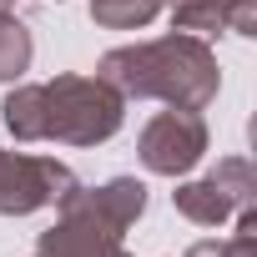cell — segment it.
<instances>
[{
  "label": "cell",
  "instance_id": "cell-1",
  "mask_svg": "<svg viewBox=\"0 0 257 257\" xmlns=\"http://www.w3.org/2000/svg\"><path fill=\"white\" fill-rule=\"evenodd\" d=\"M96 76L106 86H116L126 101H167L177 111H202L222 91L217 51L187 31L137 41V46H116L101 56Z\"/></svg>",
  "mask_w": 257,
  "mask_h": 257
},
{
  "label": "cell",
  "instance_id": "cell-2",
  "mask_svg": "<svg viewBox=\"0 0 257 257\" xmlns=\"http://www.w3.org/2000/svg\"><path fill=\"white\" fill-rule=\"evenodd\" d=\"M41 111H46V142L101 147L121 132L126 96L101 76H56L41 81Z\"/></svg>",
  "mask_w": 257,
  "mask_h": 257
},
{
  "label": "cell",
  "instance_id": "cell-3",
  "mask_svg": "<svg viewBox=\"0 0 257 257\" xmlns=\"http://www.w3.org/2000/svg\"><path fill=\"white\" fill-rule=\"evenodd\" d=\"M76 187H81L76 172L56 157L0 152V217H31L41 207H56Z\"/></svg>",
  "mask_w": 257,
  "mask_h": 257
},
{
  "label": "cell",
  "instance_id": "cell-4",
  "mask_svg": "<svg viewBox=\"0 0 257 257\" xmlns=\"http://www.w3.org/2000/svg\"><path fill=\"white\" fill-rule=\"evenodd\" d=\"M207 121L202 111H157L147 126H142V142H137V157L147 172L157 177H187L202 157H207Z\"/></svg>",
  "mask_w": 257,
  "mask_h": 257
},
{
  "label": "cell",
  "instance_id": "cell-5",
  "mask_svg": "<svg viewBox=\"0 0 257 257\" xmlns=\"http://www.w3.org/2000/svg\"><path fill=\"white\" fill-rule=\"evenodd\" d=\"M172 202H177V212H182L187 222H197V227H222L232 212L252 207V172H247L242 157H227V162H217L207 177L182 182V187L172 192Z\"/></svg>",
  "mask_w": 257,
  "mask_h": 257
},
{
  "label": "cell",
  "instance_id": "cell-6",
  "mask_svg": "<svg viewBox=\"0 0 257 257\" xmlns=\"http://www.w3.org/2000/svg\"><path fill=\"white\" fill-rule=\"evenodd\" d=\"M56 207H61L66 217H81V222L111 232V237H126V227H137L142 212H147V187H142L137 177H111V182H101V187H76V192H66Z\"/></svg>",
  "mask_w": 257,
  "mask_h": 257
},
{
  "label": "cell",
  "instance_id": "cell-7",
  "mask_svg": "<svg viewBox=\"0 0 257 257\" xmlns=\"http://www.w3.org/2000/svg\"><path fill=\"white\" fill-rule=\"evenodd\" d=\"M172 31H187V36H207V31L257 36V0H172Z\"/></svg>",
  "mask_w": 257,
  "mask_h": 257
},
{
  "label": "cell",
  "instance_id": "cell-8",
  "mask_svg": "<svg viewBox=\"0 0 257 257\" xmlns=\"http://www.w3.org/2000/svg\"><path fill=\"white\" fill-rule=\"evenodd\" d=\"M36 257H132V252H126L121 237H111V232H101V227L61 212V222L41 232Z\"/></svg>",
  "mask_w": 257,
  "mask_h": 257
},
{
  "label": "cell",
  "instance_id": "cell-9",
  "mask_svg": "<svg viewBox=\"0 0 257 257\" xmlns=\"http://www.w3.org/2000/svg\"><path fill=\"white\" fill-rule=\"evenodd\" d=\"M0 116H6L16 142H46V111H41V86H16L6 101H0Z\"/></svg>",
  "mask_w": 257,
  "mask_h": 257
},
{
  "label": "cell",
  "instance_id": "cell-10",
  "mask_svg": "<svg viewBox=\"0 0 257 257\" xmlns=\"http://www.w3.org/2000/svg\"><path fill=\"white\" fill-rule=\"evenodd\" d=\"M31 56H36L31 26L11 11H0V81H21L31 71Z\"/></svg>",
  "mask_w": 257,
  "mask_h": 257
},
{
  "label": "cell",
  "instance_id": "cell-11",
  "mask_svg": "<svg viewBox=\"0 0 257 257\" xmlns=\"http://www.w3.org/2000/svg\"><path fill=\"white\" fill-rule=\"evenodd\" d=\"M162 6L172 0H91V21L106 31H142L162 16Z\"/></svg>",
  "mask_w": 257,
  "mask_h": 257
},
{
  "label": "cell",
  "instance_id": "cell-12",
  "mask_svg": "<svg viewBox=\"0 0 257 257\" xmlns=\"http://www.w3.org/2000/svg\"><path fill=\"white\" fill-rule=\"evenodd\" d=\"M187 257H257V217H252V207L237 212V232L227 242H192Z\"/></svg>",
  "mask_w": 257,
  "mask_h": 257
},
{
  "label": "cell",
  "instance_id": "cell-13",
  "mask_svg": "<svg viewBox=\"0 0 257 257\" xmlns=\"http://www.w3.org/2000/svg\"><path fill=\"white\" fill-rule=\"evenodd\" d=\"M6 6H16V0H0V11H6Z\"/></svg>",
  "mask_w": 257,
  "mask_h": 257
}]
</instances>
